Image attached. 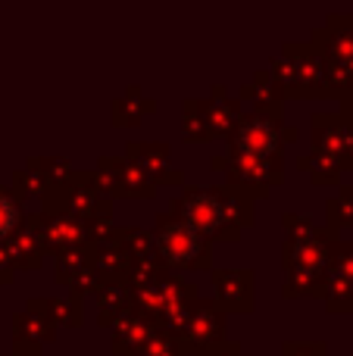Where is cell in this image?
Segmentation results:
<instances>
[{
	"label": "cell",
	"mask_w": 353,
	"mask_h": 356,
	"mask_svg": "<svg viewBox=\"0 0 353 356\" xmlns=\"http://www.w3.org/2000/svg\"><path fill=\"white\" fill-rule=\"evenodd\" d=\"M213 288H216L213 300L225 313H247V309H254V272L219 269V272H213Z\"/></svg>",
	"instance_id": "ba28073f"
},
{
	"label": "cell",
	"mask_w": 353,
	"mask_h": 356,
	"mask_svg": "<svg viewBox=\"0 0 353 356\" xmlns=\"http://www.w3.org/2000/svg\"><path fill=\"white\" fill-rule=\"evenodd\" d=\"M247 94L254 100H260V104H275V110H279V100H281V85L272 79L269 72H256V79L250 81Z\"/></svg>",
	"instance_id": "7402d4cb"
},
{
	"label": "cell",
	"mask_w": 353,
	"mask_h": 356,
	"mask_svg": "<svg viewBox=\"0 0 353 356\" xmlns=\"http://www.w3.org/2000/svg\"><path fill=\"white\" fill-rule=\"evenodd\" d=\"M13 341H16L19 347H35L38 350L41 344L54 341V319L31 300L25 313L13 316Z\"/></svg>",
	"instance_id": "8fae6325"
},
{
	"label": "cell",
	"mask_w": 353,
	"mask_h": 356,
	"mask_svg": "<svg viewBox=\"0 0 353 356\" xmlns=\"http://www.w3.org/2000/svg\"><path fill=\"white\" fill-rule=\"evenodd\" d=\"M285 356H325L322 344H285Z\"/></svg>",
	"instance_id": "4316f807"
},
{
	"label": "cell",
	"mask_w": 353,
	"mask_h": 356,
	"mask_svg": "<svg viewBox=\"0 0 353 356\" xmlns=\"http://www.w3.org/2000/svg\"><path fill=\"white\" fill-rule=\"evenodd\" d=\"M88 269H91L88 247H81V250H66L56 257V282L60 284H72L75 278H81Z\"/></svg>",
	"instance_id": "d6986e66"
},
{
	"label": "cell",
	"mask_w": 353,
	"mask_h": 356,
	"mask_svg": "<svg viewBox=\"0 0 353 356\" xmlns=\"http://www.w3.org/2000/svg\"><path fill=\"white\" fill-rule=\"evenodd\" d=\"M154 244H156V257L172 269H200L210 266V250H206V238L197 234L188 225L181 216L175 213H160L154 222Z\"/></svg>",
	"instance_id": "7a4b0ae2"
},
{
	"label": "cell",
	"mask_w": 353,
	"mask_h": 356,
	"mask_svg": "<svg viewBox=\"0 0 353 356\" xmlns=\"http://www.w3.org/2000/svg\"><path fill=\"white\" fill-rule=\"evenodd\" d=\"M13 191H16L19 200H22V197H41V200H47V197L54 194L50 184H47V178H44V172L31 160H28V166L19 169V172L13 175Z\"/></svg>",
	"instance_id": "ac0fdd59"
},
{
	"label": "cell",
	"mask_w": 353,
	"mask_h": 356,
	"mask_svg": "<svg viewBox=\"0 0 353 356\" xmlns=\"http://www.w3.org/2000/svg\"><path fill=\"white\" fill-rule=\"evenodd\" d=\"M6 253H10L16 269H38L44 259V247L38 238V219L35 213H25V222L19 225V232L6 241Z\"/></svg>",
	"instance_id": "7c38bea8"
},
{
	"label": "cell",
	"mask_w": 353,
	"mask_h": 356,
	"mask_svg": "<svg viewBox=\"0 0 353 356\" xmlns=\"http://www.w3.org/2000/svg\"><path fill=\"white\" fill-rule=\"evenodd\" d=\"M38 219V238H41L44 253H60L66 250H81V247H91V232H88L85 222H79L75 216L63 213V209H41L35 213Z\"/></svg>",
	"instance_id": "8992f818"
},
{
	"label": "cell",
	"mask_w": 353,
	"mask_h": 356,
	"mask_svg": "<svg viewBox=\"0 0 353 356\" xmlns=\"http://www.w3.org/2000/svg\"><path fill=\"white\" fill-rule=\"evenodd\" d=\"M329 272L347 278L353 284V244H331V259H329Z\"/></svg>",
	"instance_id": "d4e9b609"
},
{
	"label": "cell",
	"mask_w": 353,
	"mask_h": 356,
	"mask_svg": "<svg viewBox=\"0 0 353 356\" xmlns=\"http://www.w3.org/2000/svg\"><path fill=\"white\" fill-rule=\"evenodd\" d=\"M350 163L338 160V156H329V154H319V150H313L310 156H304L300 160V169H306L316 181H322V178H335L341 169H347Z\"/></svg>",
	"instance_id": "44dd1931"
},
{
	"label": "cell",
	"mask_w": 353,
	"mask_h": 356,
	"mask_svg": "<svg viewBox=\"0 0 353 356\" xmlns=\"http://www.w3.org/2000/svg\"><path fill=\"white\" fill-rule=\"evenodd\" d=\"M291 131H285L272 116L266 113H250L241 116L235 129V154L260 156V160H279L281 141H288Z\"/></svg>",
	"instance_id": "5b68a950"
},
{
	"label": "cell",
	"mask_w": 353,
	"mask_h": 356,
	"mask_svg": "<svg viewBox=\"0 0 353 356\" xmlns=\"http://www.w3.org/2000/svg\"><path fill=\"white\" fill-rule=\"evenodd\" d=\"M175 216L188 222L197 234L235 241L254 219V194L241 188H188L172 207Z\"/></svg>",
	"instance_id": "6da1fadb"
},
{
	"label": "cell",
	"mask_w": 353,
	"mask_h": 356,
	"mask_svg": "<svg viewBox=\"0 0 353 356\" xmlns=\"http://www.w3.org/2000/svg\"><path fill=\"white\" fill-rule=\"evenodd\" d=\"M322 297H325V303H329L331 313H338V309H350V307H353V284L347 282V278H341V275H335V272H329Z\"/></svg>",
	"instance_id": "ffe728a7"
},
{
	"label": "cell",
	"mask_w": 353,
	"mask_h": 356,
	"mask_svg": "<svg viewBox=\"0 0 353 356\" xmlns=\"http://www.w3.org/2000/svg\"><path fill=\"white\" fill-rule=\"evenodd\" d=\"M331 222L338 225H353V188H344L341 194L331 200Z\"/></svg>",
	"instance_id": "484cf974"
},
{
	"label": "cell",
	"mask_w": 353,
	"mask_h": 356,
	"mask_svg": "<svg viewBox=\"0 0 353 356\" xmlns=\"http://www.w3.org/2000/svg\"><path fill=\"white\" fill-rule=\"evenodd\" d=\"M181 350L188 353H206L210 347L222 344L225 338V309L216 300H197L185 325L172 334Z\"/></svg>",
	"instance_id": "277c9868"
},
{
	"label": "cell",
	"mask_w": 353,
	"mask_h": 356,
	"mask_svg": "<svg viewBox=\"0 0 353 356\" xmlns=\"http://www.w3.org/2000/svg\"><path fill=\"white\" fill-rule=\"evenodd\" d=\"M156 332H160V328H156L147 316L138 313V309H131L129 316H122V319L113 325V347H116V353L131 356V353L141 350Z\"/></svg>",
	"instance_id": "4fadbf2b"
},
{
	"label": "cell",
	"mask_w": 353,
	"mask_h": 356,
	"mask_svg": "<svg viewBox=\"0 0 353 356\" xmlns=\"http://www.w3.org/2000/svg\"><path fill=\"white\" fill-rule=\"evenodd\" d=\"M88 257H91V269L97 272V278H100L104 284L129 278L131 259H129V253L122 250V244H119L116 232H113L110 238L94 241V244L88 247Z\"/></svg>",
	"instance_id": "9c48e42d"
},
{
	"label": "cell",
	"mask_w": 353,
	"mask_h": 356,
	"mask_svg": "<svg viewBox=\"0 0 353 356\" xmlns=\"http://www.w3.org/2000/svg\"><path fill=\"white\" fill-rule=\"evenodd\" d=\"M94 297H97V316L104 325H116L122 316L131 313V303H135V294L125 282L100 284V291Z\"/></svg>",
	"instance_id": "5bb4252c"
},
{
	"label": "cell",
	"mask_w": 353,
	"mask_h": 356,
	"mask_svg": "<svg viewBox=\"0 0 353 356\" xmlns=\"http://www.w3.org/2000/svg\"><path fill=\"white\" fill-rule=\"evenodd\" d=\"M13 272H16V266L6 253V244H0V282H13Z\"/></svg>",
	"instance_id": "83f0119b"
},
{
	"label": "cell",
	"mask_w": 353,
	"mask_h": 356,
	"mask_svg": "<svg viewBox=\"0 0 353 356\" xmlns=\"http://www.w3.org/2000/svg\"><path fill=\"white\" fill-rule=\"evenodd\" d=\"M22 222H25V213H22V203H19L16 191L0 188V244H6L19 232Z\"/></svg>",
	"instance_id": "e0dca14e"
},
{
	"label": "cell",
	"mask_w": 353,
	"mask_h": 356,
	"mask_svg": "<svg viewBox=\"0 0 353 356\" xmlns=\"http://www.w3.org/2000/svg\"><path fill=\"white\" fill-rule=\"evenodd\" d=\"M129 160L141 169L150 181H181V172L172 166L169 160V147L166 144H144V141H135L129 144Z\"/></svg>",
	"instance_id": "30bf717a"
},
{
	"label": "cell",
	"mask_w": 353,
	"mask_h": 356,
	"mask_svg": "<svg viewBox=\"0 0 353 356\" xmlns=\"http://www.w3.org/2000/svg\"><path fill=\"white\" fill-rule=\"evenodd\" d=\"M44 313L54 319V325H79L81 322V297H50V300H35Z\"/></svg>",
	"instance_id": "2e32d148"
},
{
	"label": "cell",
	"mask_w": 353,
	"mask_h": 356,
	"mask_svg": "<svg viewBox=\"0 0 353 356\" xmlns=\"http://www.w3.org/2000/svg\"><path fill=\"white\" fill-rule=\"evenodd\" d=\"M272 79L288 94H319L325 88V60L316 44H285L272 63Z\"/></svg>",
	"instance_id": "3957f363"
},
{
	"label": "cell",
	"mask_w": 353,
	"mask_h": 356,
	"mask_svg": "<svg viewBox=\"0 0 353 356\" xmlns=\"http://www.w3.org/2000/svg\"><path fill=\"white\" fill-rule=\"evenodd\" d=\"M350 166H353V144H350Z\"/></svg>",
	"instance_id": "4dcf8cb0"
},
{
	"label": "cell",
	"mask_w": 353,
	"mask_h": 356,
	"mask_svg": "<svg viewBox=\"0 0 353 356\" xmlns=\"http://www.w3.org/2000/svg\"><path fill=\"white\" fill-rule=\"evenodd\" d=\"M131 356H181V347H179V341H175L172 334L160 328V332H156L154 338L141 347V350L131 353Z\"/></svg>",
	"instance_id": "cb8c5ba5"
},
{
	"label": "cell",
	"mask_w": 353,
	"mask_h": 356,
	"mask_svg": "<svg viewBox=\"0 0 353 356\" xmlns=\"http://www.w3.org/2000/svg\"><path fill=\"white\" fill-rule=\"evenodd\" d=\"M6 356H38V350H35V347H13V353H6Z\"/></svg>",
	"instance_id": "f546056e"
},
{
	"label": "cell",
	"mask_w": 353,
	"mask_h": 356,
	"mask_svg": "<svg viewBox=\"0 0 353 356\" xmlns=\"http://www.w3.org/2000/svg\"><path fill=\"white\" fill-rule=\"evenodd\" d=\"M347 97H350V100H353V88H350V91H347Z\"/></svg>",
	"instance_id": "1f68e13d"
},
{
	"label": "cell",
	"mask_w": 353,
	"mask_h": 356,
	"mask_svg": "<svg viewBox=\"0 0 353 356\" xmlns=\"http://www.w3.org/2000/svg\"><path fill=\"white\" fill-rule=\"evenodd\" d=\"M204 116H206V122H210L213 135H222V131H229V129H238V122H241V110H238V104L229 100V97L222 100L219 91L204 104Z\"/></svg>",
	"instance_id": "9a60e30c"
},
{
	"label": "cell",
	"mask_w": 353,
	"mask_h": 356,
	"mask_svg": "<svg viewBox=\"0 0 353 356\" xmlns=\"http://www.w3.org/2000/svg\"><path fill=\"white\" fill-rule=\"evenodd\" d=\"M200 356H247V353H244L238 344H225V341H222V344L210 347V350H206V353H200Z\"/></svg>",
	"instance_id": "f1b7e54d"
},
{
	"label": "cell",
	"mask_w": 353,
	"mask_h": 356,
	"mask_svg": "<svg viewBox=\"0 0 353 356\" xmlns=\"http://www.w3.org/2000/svg\"><path fill=\"white\" fill-rule=\"evenodd\" d=\"M216 169H229L231 188H241L247 194H263L269 191V184L281 181V163L279 160H260V156L247 154H231L229 160H213Z\"/></svg>",
	"instance_id": "52a82bcc"
},
{
	"label": "cell",
	"mask_w": 353,
	"mask_h": 356,
	"mask_svg": "<svg viewBox=\"0 0 353 356\" xmlns=\"http://www.w3.org/2000/svg\"><path fill=\"white\" fill-rule=\"evenodd\" d=\"M213 131H210V122H206L204 116V106L200 104H188L185 106V138L188 141H206Z\"/></svg>",
	"instance_id": "603a6c76"
}]
</instances>
